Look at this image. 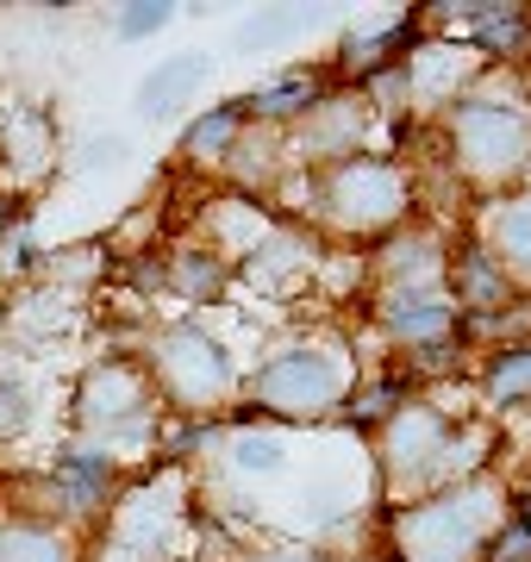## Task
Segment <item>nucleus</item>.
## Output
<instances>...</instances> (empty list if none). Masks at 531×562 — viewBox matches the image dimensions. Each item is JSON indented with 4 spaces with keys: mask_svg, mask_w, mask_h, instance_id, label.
I'll use <instances>...</instances> for the list:
<instances>
[{
    "mask_svg": "<svg viewBox=\"0 0 531 562\" xmlns=\"http://www.w3.org/2000/svg\"><path fill=\"white\" fill-rule=\"evenodd\" d=\"M150 369H157V387L176 406H213L238 387L231 350L219 338H206V325H169L150 350Z\"/></svg>",
    "mask_w": 531,
    "mask_h": 562,
    "instance_id": "nucleus-1",
    "label": "nucleus"
},
{
    "mask_svg": "<svg viewBox=\"0 0 531 562\" xmlns=\"http://www.w3.org/2000/svg\"><path fill=\"white\" fill-rule=\"evenodd\" d=\"M450 138H456V157L463 169L482 181L512 176L519 162L531 157V120L507 101H456L450 113Z\"/></svg>",
    "mask_w": 531,
    "mask_h": 562,
    "instance_id": "nucleus-2",
    "label": "nucleus"
},
{
    "mask_svg": "<svg viewBox=\"0 0 531 562\" xmlns=\"http://www.w3.org/2000/svg\"><path fill=\"white\" fill-rule=\"evenodd\" d=\"M382 462H388V482L400 487V494H419V487L456 475V438H450L444 413H431V406L394 413L388 443H382Z\"/></svg>",
    "mask_w": 531,
    "mask_h": 562,
    "instance_id": "nucleus-3",
    "label": "nucleus"
},
{
    "mask_svg": "<svg viewBox=\"0 0 531 562\" xmlns=\"http://www.w3.org/2000/svg\"><path fill=\"white\" fill-rule=\"evenodd\" d=\"M250 394L269 406V413H287V419H319L331 413V401L344 394V369L326 357V350H287V357L263 362Z\"/></svg>",
    "mask_w": 531,
    "mask_h": 562,
    "instance_id": "nucleus-4",
    "label": "nucleus"
},
{
    "mask_svg": "<svg viewBox=\"0 0 531 562\" xmlns=\"http://www.w3.org/2000/svg\"><path fill=\"white\" fill-rule=\"evenodd\" d=\"M407 562H475L482 550V506L475 501H419L400 519Z\"/></svg>",
    "mask_w": 531,
    "mask_h": 562,
    "instance_id": "nucleus-5",
    "label": "nucleus"
},
{
    "mask_svg": "<svg viewBox=\"0 0 531 562\" xmlns=\"http://www.w3.org/2000/svg\"><path fill=\"white\" fill-rule=\"evenodd\" d=\"M331 213L344 225H357V232H369V225H388L394 213H400V201H407V188H400V169L382 157H350L338 176H331Z\"/></svg>",
    "mask_w": 531,
    "mask_h": 562,
    "instance_id": "nucleus-6",
    "label": "nucleus"
},
{
    "mask_svg": "<svg viewBox=\"0 0 531 562\" xmlns=\"http://www.w3.org/2000/svg\"><path fill=\"white\" fill-rule=\"evenodd\" d=\"M88 425H101V431H138L150 419V401H144V387L132 382V369H101L94 382H88V406H82Z\"/></svg>",
    "mask_w": 531,
    "mask_h": 562,
    "instance_id": "nucleus-7",
    "label": "nucleus"
},
{
    "mask_svg": "<svg viewBox=\"0 0 531 562\" xmlns=\"http://www.w3.org/2000/svg\"><path fill=\"white\" fill-rule=\"evenodd\" d=\"M382 319H388L394 338H407V344H438L450 331V301H438V294H426V288H394L388 306H382Z\"/></svg>",
    "mask_w": 531,
    "mask_h": 562,
    "instance_id": "nucleus-8",
    "label": "nucleus"
},
{
    "mask_svg": "<svg viewBox=\"0 0 531 562\" xmlns=\"http://www.w3.org/2000/svg\"><path fill=\"white\" fill-rule=\"evenodd\" d=\"M206 81V57H169L157 76H144V88H138V113L144 120H169L176 106L194 94Z\"/></svg>",
    "mask_w": 531,
    "mask_h": 562,
    "instance_id": "nucleus-9",
    "label": "nucleus"
},
{
    "mask_svg": "<svg viewBox=\"0 0 531 562\" xmlns=\"http://www.w3.org/2000/svg\"><path fill=\"white\" fill-rule=\"evenodd\" d=\"M488 257H494V269L507 276V269H519V276H531V194L526 201H512V206H500L494 213V225H488Z\"/></svg>",
    "mask_w": 531,
    "mask_h": 562,
    "instance_id": "nucleus-10",
    "label": "nucleus"
},
{
    "mask_svg": "<svg viewBox=\"0 0 531 562\" xmlns=\"http://www.w3.org/2000/svg\"><path fill=\"white\" fill-rule=\"evenodd\" d=\"M0 562H76V543L50 525H13L0 538Z\"/></svg>",
    "mask_w": 531,
    "mask_h": 562,
    "instance_id": "nucleus-11",
    "label": "nucleus"
},
{
    "mask_svg": "<svg viewBox=\"0 0 531 562\" xmlns=\"http://www.w3.org/2000/svg\"><path fill=\"white\" fill-rule=\"evenodd\" d=\"M456 301H470V306H500L507 301V276L494 269L488 250H463V257H456Z\"/></svg>",
    "mask_w": 531,
    "mask_h": 562,
    "instance_id": "nucleus-12",
    "label": "nucleus"
},
{
    "mask_svg": "<svg viewBox=\"0 0 531 562\" xmlns=\"http://www.w3.org/2000/svg\"><path fill=\"white\" fill-rule=\"evenodd\" d=\"M238 125H245V106H213V113H201V120L188 125L182 150L188 157H225L238 144Z\"/></svg>",
    "mask_w": 531,
    "mask_h": 562,
    "instance_id": "nucleus-13",
    "label": "nucleus"
},
{
    "mask_svg": "<svg viewBox=\"0 0 531 562\" xmlns=\"http://www.w3.org/2000/svg\"><path fill=\"white\" fill-rule=\"evenodd\" d=\"M313 106H319V81L313 76H287V81H275V88L257 94V113L263 120H307Z\"/></svg>",
    "mask_w": 531,
    "mask_h": 562,
    "instance_id": "nucleus-14",
    "label": "nucleus"
},
{
    "mask_svg": "<svg viewBox=\"0 0 531 562\" xmlns=\"http://www.w3.org/2000/svg\"><path fill=\"white\" fill-rule=\"evenodd\" d=\"M57 475H63V487H69V501L88 506V501H101V487H106V475H113V462L94 457V450H69V457L57 462Z\"/></svg>",
    "mask_w": 531,
    "mask_h": 562,
    "instance_id": "nucleus-15",
    "label": "nucleus"
},
{
    "mask_svg": "<svg viewBox=\"0 0 531 562\" xmlns=\"http://www.w3.org/2000/svg\"><path fill=\"white\" fill-rule=\"evenodd\" d=\"M394 44H407V25H388V32H369V38H350V44H344V69H350V76H369V69H382Z\"/></svg>",
    "mask_w": 531,
    "mask_h": 562,
    "instance_id": "nucleus-16",
    "label": "nucleus"
},
{
    "mask_svg": "<svg viewBox=\"0 0 531 562\" xmlns=\"http://www.w3.org/2000/svg\"><path fill=\"white\" fill-rule=\"evenodd\" d=\"M531 394V350H507L488 369V401H526Z\"/></svg>",
    "mask_w": 531,
    "mask_h": 562,
    "instance_id": "nucleus-17",
    "label": "nucleus"
},
{
    "mask_svg": "<svg viewBox=\"0 0 531 562\" xmlns=\"http://www.w3.org/2000/svg\"><path fill=\"white\" fill-rule=\"evenodd\" d=\"M531 44L526 20L519 13H482V50H494V57H519Z\"/></svg>",
    "mask_w": 531,
    "mask_h": 562,
    "instance_id": "nucleus-18",
    "label": "nucleus"
},
{
    "mask_svg": "<svg viewBox=\"0 0 531 562\" xmlns=\"http://www.w3.org/2000/svg\"><path fill=\"white\" fill-rule=\"evenodd\" d=\"M219 281H225V269L213 257H201V250H188V257H182V288L194 294V301H201V294H213Z\"/></svg>",
    "mask_w": 531,
    "mask_h": 562,
    "instance_id": "nucleus-19",
    "label": "nucleus"
},
{
    "mask_svg": "<svg viewBox=\"0 0 531 562\" xmlns=\"http://www.w3.org/2000/svg\"><path fill=\"white\" fill-rule=\"evenodd\" d=\"M231 462H238V469H282V443L275 438H238L231 443Z\"/></svg>",
    "mask_w": 531,
    "mask_h": 562,
    "instance_id": "nucleus-20",
    "label": "nucleus"
},
{
    "mask_svg": "<svg viewBox=\"0 0 531 562\" xmlns=\"http://www.w3.org/2000/svg\"><path fill=\"white\" fill-rule=\"evenodd\" d=\"M301 25V13H263V20L238 25V44H263V38H282V32H294Z\"/></svg>",
    "mask_w": 531,
    "mask_h": 562,
    "instance_id": "nucleus-21",
    "label": "nucleus"
},
{
    "mask_svg": "<svg viewBox=\"0 0 531 562\" xmlns=\"http://www.w3.org/2000/svg\"><path fill=\"white\" fill-rule=\"evenodd\" d=\"M157 25H169V7H132V13H120L125 38H144V32H157Z\"/></svg>",
    "mask_w": 531,
    "mask_h": 562,
    "instance_id": "nucleus-22",
    "label": "nucleus"
},
{
    "mask_svg": "<svg viewBox=\"0 0 531 562\" xmlns=\"http://www.w3.org/2000/svg\"><path fill=\"white\" fill-rule=\"evenodd\" d=\"M494 562H531V531L526 525H512V531L494 538Z\"/></svg>",
    "mask_w": 531,
    "mask_h": 562,
    "instance_id": "nucleus-23",
    "label": "nucleus"
},
{
    "mask_svg": "<svg viewBox=\"0 0 531 562\" xmlns=\"http://www.w3.org/2000/svg\"><path fill=\"white\" fill-rule=\"evenodd\" d=\"M20 413H25V406H20V387H13L7 375H0V438H7L13 425H20Z\"/></svg>",
    "mask_w": 531,
    "mask_h": 562,
    "instance_id": "nucleus-24",
    "label": "nucleus"
},
{
    "mask_svg": "<svg viewBox=\"0 0 531 562\" xmlns=\"http://www.w3.org/2000/svg\"><path fill=\"white\" fill-rule=\"evenodd\" d=\"M526 531H531V501H526Z\"/></svg>",
    "mask_w": 531,
    "mask_h": 562,
    "instance_id": "nucleus-25",
    "label": "nucleus"
}]
</instances>
